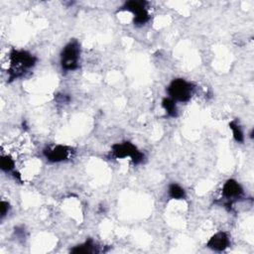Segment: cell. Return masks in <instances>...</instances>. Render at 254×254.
<instances>
[{
  "instance_id": "cell-10",
  "label": "cell",
  "mask_w": 254,
  "mask_h": 254,
  "mask_svg": "<svg viewBox=\"0 0 254 254\" xmlns=\"http://www.w3.org/2000/svg\"><path fill=\"white\" fill-rule=\"evenodd\" d=\"M162 106L166 110V113L171 117H177L178 110L176 106V101L171 97H166L162 100Z\"/></svg>"
},
{
  "instance_id": "cell-7",
  "label": "cell",
  "mask_w": 254,
  "mask_h": 254,
  "mask_svg": "<svg viewBox=\"0 0 254 254\" xmlns=\"http://www.w3.org/2000/svg\"><path fill=\"white\" fill-rule=\"evenodd\" d=\"M230 244V240L228 235L225 232H217L212 235L206 243V246L214 251H223Z\"/></svg>"
},
{
  "instance_id": "cell-3",
  "label": "cell",
  "mask_w": 254,
  "mask_h": 254,
  "mask_svg": "<svg viewBox=\"0 0 254 254\" xmlns=\"http://www.w3.org/2000/svg\"><path fill=\"white\" fill-rule=\"evenodd\" d=\"M80 48L76 41H71L65 45L61 54V64L64 69L73 70L78 66Z\"/></svg>"
},
{
  "instance_id": "cell-4",
  "label": "cell",
  "mask_w": 254,
  "mask_h": 254,
  "mask_svg": "<svg viewBox=\"0 0 254 254\" xmlns=\"http://www.w3.org/2000/svg\"><path fill=\"white\" fill-rule=\"evenodd\" d=\"M112 152H113V155L119 159L130 157L134 164H140L144 159V154L140 152L130 142H124L122 144L113 145Z\"/></svg>"
},
{
  "instance_id": "cell-5",
  "label": "cell",
  "mask_w": 254,
  "mask_h": 254,
  "mask_svg": "<svg viewBox=\"0 0 254 254\" xmlns=\"http://www.w3.org/2000/svg\"><path fill=\"white\" fill-rule=\"evenodd\" d=\"M146 5V1H128L124 4L122 9L132 12L134 14V24L136 26H142L150 19Z\"/></svg>"
},
{
  "instance_id": "cell-14",
  "label": "cell",
  "mask_w": 254,
  "mask_h": 254,
  "mask_svg": "<svg viewBox=\"0 0 254 254\" xmlns=\"http://www.w3.org/2000/svg\"><path fill=\"white\" fill-rule=\"evenodd\" d=\"M0 209H1V217H4L9 210V203L7 201L2 200L0 202Z\"/></svg>"
},
{
  "instance_id": "cell-6",
  "label": "cell",
  "mask_w": 254,
  "mask_h": 254,
  "mask_svg": "<svg viewBox=\"0 0 254 254\" xmlns=\"http://www.w3.org/2000/svg\"><path fill=\"white\" fill-rule=\"evenodd\" d=\"M70 153H71V149L69 147L63 146V145H57L53 148H48L44 151V154L47 160L53 163H58V162H62L68 159V157L70 156Z\"/></svg>"
},
{
  "instance_id": "cell-9",
  "label": "cell",
  "mask_w": 254,
  "mask_h": 254,
  "mask_svg": "<svg viewBox=\"0 0 254 254\" xmlns=\"http://www.w3.org/2000/svg\"><path fill=\"white\" fill-rule=\"evenodd\" d=\"M95 248L96 247L93 244L92 240H87L83 244L77 245L74 248H72L70 250V252L71 253H75V254H89V253L97 252V250Z\"/></svg>"
},
{
  "instance_id": "cell-13",
  "label": "cell",
  "mask_w": 254,
  "mask_h": 254,
  "mask_svg": "<svg viewBox=\"0 0 254 254\" xmlns=\"http://www.w3.org/2000/svg\"><path fill=\"white\" fill-rule=\"evenodd\" d=\"M229 127L233 132V137L237 142H243L244 140V136H243V132L241 130V128L239 127V125L235 122V121H231L229 123Z\"/></svg>"
},
{
  "instance_id": "cell-11",
  "label": "cell",
  "mask_w": 254,
  "mask_h": 254,
  "mask_svg": "<svg viewBox=\"0 0 254 254\" xmlns=\"http://www.w3.org/2000/svg\"><path fill=\"white\" fill-rule=\"evenodd\" d=\"M168 193H169V196L174 199H184L186 197V192H185L184 189L181 188L177 184L170 185Z\"/></svg>"
},
{
  "instance_id": "cell-1",
  "label": "cell",
  "mask_w": 254,
  "mask_h": 254,
  "mask_svg": "<svg viewBox=\"0 0 254 254\" xmlns=\"http://www.w3.org/2000/svg\"><path fill=\"white\" fill-rule=\"evenodd\" d=\"M37 59L26 51L13 50L10 53V67L8 69L9 79L13 80L22 76L28 69L33 67Z\"/></svg>"
},
{
  "instance_id": "cell-8",
  "label": "cell",
  "mask_w": 254,
  "mask_h": 254,
  "mask_svg": "<svg viewBox=\"0 0 254 254\" xmlns=\"http://www.w3.org/2000/svg\"><path fill=\"white\" fill-rule=\"evenodd\" d=\"M243 193V190L241 186L234 180H228L223 185L222 194L227 198H236L239 197Z\"/></svg>"
},
{
  "instance_id": "cell-12",
  "label": "cell",
  "mask_w": 254,
  "mask_h": 254,
  "mask_svg": "<svg viewBox=\"0 0 254 254\" xmlns=\"http://www.w3.org/2000/svg\"><path fill=\"white\" fill-rule=\"evenodd\" d=\"M14 165H15V163H14L13 159L10 156L6 155V156H2L1 157V159H0V167H1L2 171L10 172V171L13 170Z\"/></svg>"
},
{
  "instance_id": "cell-2",
  "label": "cell",
  "mask_w": 254,
  "mask_h": 254,
  "mask_svg": "<svg viewBox=\"0 0 254 254\" xmlns=\"http://www.w3.org/2000/svg\"><path fill=\"white\" fill-rule=\"evenodd\" d=\"M193 86L190 82L183 79L177 78L174 79L168 86V93L172 99L175 101L187 102L190 99Z\"/></svg>"
}]
</instances>
